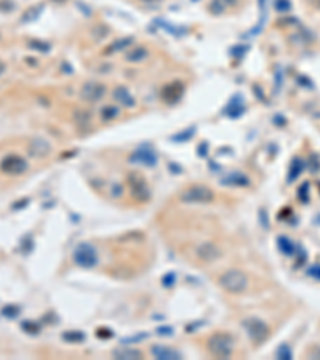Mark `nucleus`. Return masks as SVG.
Instances as JSON below:
<instances>
[{
	"label": "nucleus",
	"instance_id": "9b49d317",
	"mask_svg": "<svg viewBox=\"0 0 320 360\" xmlns=\"http://www.w3.org/2000/svg\"><path fill=\"white\" fill-rule=\"evenodd\" d=\"M114 99H115L118 104L125 106V108H133V106L136 104L135 98L131 96V93H130L127 88H124V87H118V88L114 90Z\"/></svg>",
	"mask_w": 320,
	"mask_h": 360
},
{
	"label": "nucleus",
	"instance_id": "473e14b6",
	"mask_svg": "<svg viewBox=\"0 0 320 360\" xmlns=\"http://www.w3.org/2000/svg\"><path fill=\"white\" fill-rule=\"evenodd\" d=\"M146 2H155V0H146Z\"/></svg>",
	"mask_w": 320,
	"mask_h": 360
},
{
	"label": "nucleus",
	"instance_id": "b1692460",
	"mask_svg": "<svg viewBox=\"0 0 320 360\" xmlns=\"http://www.w3.org/2000/svg\"><path fill=\"white\" fill-rule=\"evenodd\" d=\"M2 312L7 317H16L19 314V308H16V306H5Z\"/></svg>",
	"mask_w": 320,
	"mask_h": 360
},
{
	"label": "nucleus",
	"instance_id": "423d86ee",
	"mask_svg": "<svg viewBox=\"0 0 320 360\" xmlns=\"http://www.w3.org/2000/svg\"><path fill=\"white\" fill-rule=\"evenodd\" d=\"M0 170L7 175H11V176H16V175H23V173L28 170V162L19 157V155H7L2 164H0Z\"/></svg>",
	"mask_w": 320,
	"mask_h": 360
},
{
	"label": "nucleus",
	"instance_id": "2f4dec72",
	"mask_svg": "<svg viewBox=\"0 0 320 360\" xmlns=\"http://www.w3.org/2000/svg\"><path fill=\"white\" fill-rule=\"evenodd\" d=\"M315 223H317V224H320V215L317 216V219H315Z\"/></svg>",
	"mask_w": 320,
	"mask_h": 360
},
{
	"label": "nucleus",
	"instance_id": "f8f14e48",
	"mask_svg": "<svg viewBox=\"0 0 320 360\" xmlns=\"http://www.w3.org/2000/svg\"><path fill=\"white\" fill-rule=\"evenodd\" d=\"M277 247H278V250L282 251L285 256H293L296 253V250H298V247L293 244V240L288 238L287 235H280L277 238Z\"/></svg>",
	"mask_w": 320,
	"mask_h": 360
},
{
	"label": "nucleus",
	"instance_id": "bb28decb",
	"mask_svg": "<svg viewBox=\"0 0 320 360\" xmlns=\"http://www.w3.org/2000/svg\"><path fill=\"white\" fill-rule=\"evenodd\" d=\"M308 357H312V358H320V348H318V346H315V348H312V349L308 352Z\"/></svg>",
	"mask_w": 320,
	"mask_h": 360
},
{
	"label": "nucleus",
	"instance_id": "f3484780",
	"mask_svg": "<svg viewBox=\"0 0 320 360\" xmlns=\"http://www.w3.org/2000/svg\"><path fill=\"white\" fill-rule=\"evenodd\" d=\"M120 114V109L117 108V106L111 104V106H104L103 111H101V118L104 120V122H108V120H114L117 118Z\"/></svg>",
	"mask_w": 320,
	"mask_h": 360
},
{
	"label": "nucleus",
	"instance_id": "c756f323",
	"mask_svg": "<svg viewBox=\"0 0 320 360\" xmlns=\"http://www.w3.org/2000/svg\"><path fill=\"white\" fill-rule=\"evenodd\" d=\"M158 333L160 335H170V333H173V330L171 328H162V330L158 328Z\"/></svg>",
	"mask_w": 320,
	"mask_h": 360
},
{
	"label": "nucleus",
	"instance_id": "7ed1b4c3",
	"mask_svg": "<svg viewBox=\"0 0 320 360\" xmlns=\"http://www.w3.org/2000/svg\"><path fill=\"white\" fill-rule=\"evenodd\" d=\"M72 259L77 266L84 269H91L98 264V251L90 244H80L75 250Z\"/></svg>",
	"mask_w": 320,
	"mask_h": 360
},
{
	"label": "nucleus",
	"instance_id": "39448f33",
	"mask_svg": "<svg viewBox=\"0 0 320 360\" xmlns=\"http://www.w3.org/2000/svg\"><path fill=\"white\" fill-rule=\"evenodd\" d=\"M244 328L247 331L248 338L253 341V343H263L266 338L269 336V328L266 325L263 320L259 318H247L244 322Z\"/></svg>",
	"mask_w": 320,
	"mask_h": 360
},
{
	"label": "nucleus",
	"instance_id": "7c9ffc66",
	"mask_svg": "<svg viewBox=\"0 0 320 360\" xmlns=\"http://www.w3.org/2000/svg\"><path fill=\"white\" fill-rule=\"evenodd\" d=\"M5 69H7V68H5V63L0 61V75H2V74L5 72Z\"/></svg>",
	"mask_w": 320,
	"mask_h": 360
},
{
	"label": "nucleus",
	"instance_id": "aec40b11",
	"mask_svg": "<svg viewBox=\"0 0 320 360\" xmlns=\"http://www.w3.org/2000/svg\"><path fill=\"white\" fill-rule=\"evenodd\" d=\"M208 8H210V11L213 13V15H221V13L226 11V8H228V7H226L221 0H211V4H210Z\"/></svg>",
	"mask_w": 320,
	"mask_h": 360
},
{
	"label": "nucleus",
	"instance_id": "f03ea898",
	"mask_svg": "<svg viewBox=\"0 0 320 360\" xmlns=\"http://www.w3.org/2000/svg\"><path fill=\"white\" fill-rule=\"evenodd\" d=\"M208 349L218 358H228L231 357L234 351V341L229 335H226V333H216V335H213L210 338Z\"/></svg>",
	"mask_w": 320,
	"mask_h": 360
},
{
	"label": "nucleus",
	"instance_id": "4468645a",
	"mask_svg": "<svg viewBox=\"0 0 320 360\" xmlns=\"http://www.w3.org/2000/svg\"><path fill=\"white\" fill-rule=\"evenodd\" d=\"M148 55H149V51L146 50L144 47H136V48L127 51L125 58L130 63H139V61H144L146 58H148Z\"/></svg>",
	"mask_w": 320,
	"mask_h": 360
},
{
	"label": "nucleus",
	"instance_id": "c85d7f7f",
	"mask_svg": "<svg viewBox=\"0 0 320 360\" xmlns=\"http://www.w3.org/2000/svg\"><path fill=\"white\" fill-rule=\"evenodd\" d=\"M221 2L226 5V7H234L237 4V0H221Z\"/></svg>",
	"mask_w": 320,
	"mask_h": 360
},
{
	"label": "nucleus",
	"instance_id": "412c9836",
	"mask_svg": "<svg viewBox=\"0 0 320 360\" xmlns=\"http://www.w3.org/2000/svg\"><path fill=\"white\" fill-rule=\"evenodd\" d=\"M274 7L278 13H288L291 10V2L290 0H275Z\"/></svg>",
	"mask_w": 320,
	"mask_h": 360
},
{
	"label": "nucleus",
	"instance_id": "6e6552de",
	"mask_svg": "<svg viewBox=\"0 0 320 360\" xmlns=\"http://www.w3.org/2000/svg\"><path fill=\"white\" fill-rule=\"evenodd\" d=\"M106 95V87L98 84V82H88L82 87V93H80V96H82L85 101H90V103H95V101H99L103 96Z\"/></svg>",
	"mask_w": 320,
	"mask_h": 360
},
{
	"label": "nucleus",
	"instance_id": "6ab92c4d",
	"mask_svg": "<svg viewBox=\"0 0 320 360\" xmlns=\"http://www.w3.org/2000/svg\"><path fill=\"white\" fill-rule=\"evenodd\" d=\"M275 355H277V358H280V360H288V358L293 357V352H291V349H290L288 344H282V346H278V349H277Z\"/></svg>",
	"mask_w": 320,
	"mask_h": 360
},
{
	"label": "nucleus",
	"instance_id": "a211bd4d",
	"mask_svg": "<svg viewBox=\"0 0 320 360\" xmlns=\"http://www.w3.org/2000/svg\"><path fill=\"white\" fill-rule=\"evenodd\" d=\"M115 358H141L143 354L136 349H117L114 352Z\"/></svg>",
	"mask_w": 320,
	"mask_h": 360
},
{
	"label": "nucleus",
	"instance_id": "f257e3e1",
	"mask_svg": "<svg viewBox=\"0 0 320 360\" xmlns=\"http://www.w3.org/2000/svg\"><path fill=\"white\" fill-rule=\"evenodd\" d=\"M250 280L247 277V274L240 269H229L228 272H224L219 277V285L229 293H234V295H240L248 288Z\"/></svg>",
	"mask_w": 320,
	"mask_h": 360
},
{
	"label": "nucleus",
	"instance_id": "9d476101",
	"mask_svg": "<svg viewBox=\"0 0 320 360\" xmlns=\"http://www.w3.org/2000/svg\"><path fill=\"white\" fill-rule=\"evenodd\" d=\"M151 352L155 358H160V360H179L181 358V354L178 351L165 348V346H154Z\"/></svg>",
	"mask_w": 320,
	"mask_h": 360
},
{
	"label": "nucleus",
	"instance_id": "4be33fe9",
	"mask_svg": "<svg viewBox=\"0 0 320 360\" xmlns=\"http://www.w3.org/2000/svg\"><path fill=\"white\" fill-rule=\"evenodd\" d=\"M299 194V198H301V202H304V204H308L309 202V183H303V186L299 188V191H298Z\"/></svg>",
	"mask_w": 320,
	"mask_h": 360
},
{
	"label": "nucleus",
	"instance_id": "cd10ccee",
	"mask_svg": "<svg viewBox=\"0 0 320 360\" xmlns=\"http://www.w3.org/2000/svg\"><path fill=\"white\" fill-rule=\"evenodd\" d=\"M23 328H24V330H29L31 333L38 330V327H37V325H34V324H31V322H24V324H23Z\"/></svg>",
	"mask_w": 320,
	"mask_h": 360
},
{
	"label": "nucleus",
	"instance_id": "1a4fd4ad",
	"mask_svg": "<svg viewBox=\"0 0 320 360\" xmlns=\"http://www.w3.org/2000/svg\"><path fill=\"white\" fill-rule=\"evenodd\" d=\"M130 160L135 164H143L146 167H154L157 164V157L151 151H136L130 157Z\"/></svg>",
	"mask_w": 320,
	"mask_h": 360
},
{
	"label": "nucleus",
	"instance_id": "20e7f679",
	"mask_svg": "<svg viewBox=\"0 0 320 360\" xmlns=\"http://www.w3.org/2000/svg\"><path fill=\"white\" fill-rule=\"evenodd\" d=\"M213 198H215V194L205 186H192L181 194V200L186 204H208Z\"/></svg>",
	"mask_w": 320,
	"mask_h": 360
},
{
	"label": "nucleus",
	"instance_id": "2eb2a0df",
	"mask_svg": "<svg viewBox=\"0 0 320 360\" xmlns=\"http://www.w3.org/2000/svg\"><path fill=\"white\" fill-rule=\"evenodd\" d=\"M133 45V37H127V38H118L112 45H109L106 48V53H115V51H125L128 47Z\"/></svg>",
	"mask_w": 320,
	"mask_h": 360
},
{
	"label": "nucleus",
	"instance_id": "393cba45",
	"mask_svg": "<svg viewBox=\"0 0 320 360\" xmlns=\"http://www.w3.org/2000/svg\"><path fill=\"white\" fill-rule=\"evenodd\" d=\"M64 338L68 339V341H74V339H84L85 336L82 335V333H77V331H74V335H68V333H66V335H64Z\"/></svg>",
	"mask_w": 320,
	"mask_h": 360
},
{
	"label": "nucleus",
	"instance_id": "5701e85b",
	"mask_svg": "<svg viewBox=\"0 0 320 360\" xmlns=\"http://www.w3.org/2000/svg\"><path fill=\"white\" fill-rule=\"evenodd\" d=\"M308 275L314 280H318L320 282V264H314L308 269Z\"/></svg>",
	"mask_w": 320,
	"mask_h": 360
},
{
	"label": "nucleus",
	"instance_id": "ddd939ff",
	"mask_svg": "<svg viewBox=\"0 0 320 360\" xmlns=\"http://www.w3.org/2000/svg\"><path fill=\"white\" fill-rule=\"evenodd\" d=\"M304 170V162L299 158V157H295L291 160V164L288 167V176H287V181L288 183H293L295 179H298L301 176V173Z\"/></svg>",
	"mask_w": 320,
	"mask_h": 360
},
{
	"label": "nucleus",
	"instance_id": "a878e982",
	"mask_svg": "<svg viewBox=\"0 0 320 360\" xmlns=\"http://www.w3.org/2000/svg\"><path fill=\"white\" fill-rule=\"evenodd\" d=\"M29 45H31L32 48H38L40 51H47V50H48V45H47V44H40V42H31Z\"/></svg>",
	"mask_w": 320,
	"mask_h": 360
},
{
	"label": "nucleus",
	"instance_id": "dca6fc26",
	"mask_svg": "<svg viewBox=\"0 0 320 360\" xmlns=\"http://www.w3.org/2000/svg\"><path fill=\"white\" fill-rule=\"evenodd\" d=\"M250 181L247 176L240 175V173H232L226 179H223V184H228V186H247Z\"/></svg>",
	"mask_w": 320,
	"mask_h": 360
},
{
	"label": "nucleus",
	"instance_id": "0eeeda50",
	"mask_svg": "<svg viewBox=\"0 0 320 360\" xmlns=\"http://www.w3.org/2000/svg\"><path fill=\"white\" fill-rule=\"evenodd\" d=\"M197 253V258L202 259L205 263H213L221 258V248L211 242H205V244H200L195 250Z\"/></svg>",
	"mask_w": 320,
	"mask_h": 360
}]
</instances>
